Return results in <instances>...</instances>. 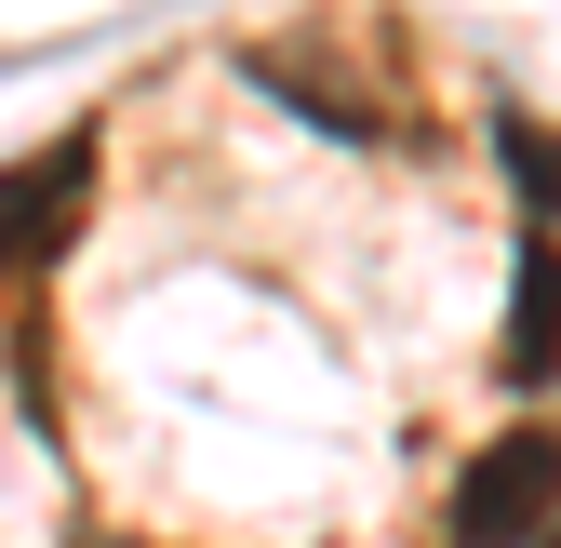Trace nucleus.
Instances as JSON below:
<instances>
[{"label":"nucleus","mask_w":561,"mask_h":548,"mask_svg":"<svg viewBox=\"0 0 561 548\" xmlns=\"http://www.w3.org/2000/svg\"><path fill=\"white\" fill-rule=\"evenodd\" d=\"M561 522V429H508L455 468V548H535Z\"/></svg>","instance_id":"obj_1"},{"label":"nucleus","mask_w":561,"mask_h":548,"mask_svg":"<svg viewBox=\"0 0 561 548\" xmlns=\"http://www.w3.org/2000/svg\"><path fill=\"white\" fill-rule=\"evenodd\" d=\"M81 187H94V148H81V134L54 148V174H14V187H0V282L67 254V215H81Z\"/></svg>","instance_id":"obj_2"},{"label":"nucleus","mask_w":561,"mask_h":548,"mask_svg":"<svg viewBox=\"0 0 561 548\" xmlns=\"http://www.w3.org/2000/svg\"><path fill=\"white\" fill-rule=\"evenodd\" d=\"M508 375L535 388V375H561V241H548V215L522 228V295H508Z\"/></svg>","instance_id":"obj_3"},{"label":"nucleus","mask_w":561,"mask_h":548,"mask_svg":"<svg viewBox=\"0 0 561 548\" xmlns=\"http://www.w3.org/2000/svg\"><path fill=\"white\" fill-rule=\"evenodd\" d=\"M535 548H561V522H548V535H535Z\"/></svg>","instance_id":"obj_4"}]
</instances>
